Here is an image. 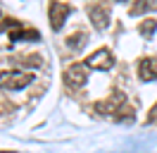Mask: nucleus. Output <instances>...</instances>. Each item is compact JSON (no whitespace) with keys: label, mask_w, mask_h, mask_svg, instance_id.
<instances>
[{"label":"nucleus","mask_w":157,"mask_h":153,"mask_svg":"<svg viewBox=\"0 0 157 153\" xmlns=\"http://www.w3.org/2000/svg\"><path fill=\"white\" fill-rule=\"evenodd\" d=\"M157 2H152V0H143L140 5H133L131 7V14H143V12H147V10H155Z\"/></svg>","instance_id":"6e6552de"},{"label":"nucleus","mask_w":157,"mask_h":153,"mask_svg":"<svg viewBox=\"0 0 157 153\" xmlns=\"http://www.w3.org/2000/svg\"><path fill=\"white\" fill-rule=\"evenodd\" d=\"M138 76L143 81H152L157 79V57H143L138 62Z\"/></svg>","instance_id":"423d86ee"},{"label":"nucleus","mask_w":157,"mask_h":153,"mask_svg":"<svg viewBox=\"0 0 157 153\" xmlns=\"http://www.w3.org/2000/svg\"><path fill=\"white\" fill-rule=\"evenodd\" d=\"M86 65H88L90 69L107 72V69H112V67H114V57H112V53H109L107 48H100V50H95V53L86 60Z\"/></svg>","instance_id":"7ed1b4c3"},{"label":"nucleus","mask_w":157,"mask_h":153,"mask_svg":"<svg viewBox=\"0 0 157 153\" xmlns=\"http://www.w3.org/2000/svg\"><path fill=\"white\" fill-rule=\"evenodd\" d=\"M86 79H88V65H69L64 69V84L71 86V89H81V86L86 84Z\"/></svg>","instance_id":"f03ea898"},{"label":"nucleus","mask_w":157,"mask_h":153,"mask_svg":"<svg viewBox=\"0 0 157 153\" xmlns=\"http://www.w3.org/2000/svg\"><path fill=\"white\" fill-rule=\"evenodd\" d=\"M83 43H86V34H83V31H78V34H71V36L67 38V46H69V48H81Z\"/></svg>","instance_id":"1a4fd4ad"},{"label":"nucleus","mask_w":157,"mask_h":153,"mask_svg":"<svg viewBox=\"0 0 157 153\" xmlns=\"http://www.w3.org/2000/svg\"><path fill=\"white\" fill-rule=\"evenodd\" d=\"M31 81H33V74L21 72V69H5V72H0V86L7 89V91H19L24 86H29Z\"/></svg>","instance_id":"f257e3e1"},{"label":"nucleus","mask_w":157,"mask_h":153,"mask_svg":"<svg viewBox=\"0 0 157 153\" xmlns=\"http://www.w3.org/2000/svg\"><path fill=\"white\" fill-rule=\"evenodd\" d=\"M124 103V96L121 93H114L109 101L105 103H95V113L98 115H105V117H112V115H117V108Z\"/></svg>","instance_id":"0eeeda50"},{"label":"nucleus","mask_w":157,"mask_h":153,"mask_svg":"<svg viewBox=\"0 0 157 153\" xmlns=\"http://www.w3.org/2000/svg\"><path fill=\"white\" fill-rule=\"evenodd\" d=\"M88 17H90V22H93L100 31L109 27V10L105 7V5H90L88 7Z\"/></svg>","instance_id":"39448f33"},{"label":"nucleus","mask_w":157,"mask_h":153,"mask_svg":"<svg viewBox=\"0 0 157 153\" xmlns=\"http://www.w3.org/2000/svg\"><path fill=\"white\" fill-rule=\"evenodd\" d=\"M69 12H71V7H69L67 2H50V27L55 29V31H59V29L64 27V22H67Z\"/></svg>","instance_id":"20e7f679"},{"label":"nucleus","mask_w":157,"mask_h":153,"mask_svg":"<svg viewBox=\"0 0 157 153\" xmlns=\"http://www.w3.org/2000/svg\"><path fill=\"white\" fill-rule=\"evenodd\" d=\"M155 31V22H145V24H140V34L143 36H150Z\"/></svg>","instance_id":"9d476101"}]
</instances>
